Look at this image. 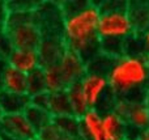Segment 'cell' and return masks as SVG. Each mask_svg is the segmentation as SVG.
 <instances>
[{
	"label": "cell",
	"mask_w": 149,
	"mask_h": 140,
	"mask_svg": "<svg viewBox=\"0 0 149 140\" xmlns=\"http://www.w3.org/2000/svg\"><path fill=\"white\" fill-rule=\"evenodd\" d=\"M74 5L72 8L70 3H60L64 15L63 41L65 49L79 54L88 63L101 54L97 34L101 10L97 3L92 1H74Z\"/></svg>",
	"instance_id": "6da1fadb"
},
{
	"label": "cell",
	"mask_w": 149,
	"mask_h": 140,
	"mask_svg": "<svg viewBox=\"0 0 149 140\" xmlns=\"http://www.w3.org/2000/svg\"><path fill=\"white\" fill-rule=\"evenodd\" d=\"M106 77L116 98L144 102L149 92V58L127 54L115 58Z\"/></svg>",
	"instance_id": "7a4b0ae2"
},
{
	"label": "cell",
	"mask_w": 149,
	"mask_h": 140,
	"mask_svg": "<svg viewBox=\"0 0 149 140\" xmlns=\"http://www.w3.org/2000/svg\"><path fill=\"white\" fill-rule=\"evenodd\" d=\"M100 3L101 15L98 20L97 34L100 41L127 42L135 36V29L127 12V1Z\"/></svg>",
	"instance_id": "3957f363"
},
{
	"label": "cell",
	"mask_w": 149,
	"mask_h": 140,
	"mask_svg": "<svg viewBox=\"0 0 149 140\" xmlns=\"http://www.w3.org/2000/svg\"><path fill=\"white\" fill-rule=\"evenodd\" d=\"M5 33L15 49L37 50L43 38L34 12H9Z\"/></svg>",
	"instance_id": "277c9868"
},
{
	"label": "cell",
	"mask_w": 149,
	"mask_h": 140,
	"mask_svg": "<svg viewBox=\"0 0 149 140\" xmlns=\"http://www.w3.org/2000/svg\"><path fill=\"white\" fill-rule=\"evenodd\" d=\"M90 109L97 110L100 114L110 111L116 97L110 89L107 77L100 73L86 72L79 83Z\"/></svg>",
	"instance_id": "5b68a950"
},
{
	"label": "cell",
	"mask_w": 149,
	"mask_h": 140,
	"mask_svg": "<svg viewBox=\"0 0 149 140\" xmlns=\"http://www.w3.org/2000/svg\"><path fill=\"white\" fill-rule=\"evenodd\" d=\"M56 67L67 88L74 85V84H79L80 80L88 72L86 62L79 54L68 49H65V51L60 56L59 62L56 63Z\"/></svg>",
	"instance_id": "8992f818"
},
{
	"label": "cell",
	"mask_w": 149,
	"mask_h": 140,
	"mask_svg": "<svg viewBox=\"0 0 149 140\" xmlns=\"http://www.w3.org/2000/svg\"><path fill=\"white\" fill-rule=\"evenodd\" d=\"M0 132L21 140H33L37 138V132L24 114L3 115L0 120Z\"/></svg>",
	"instance_id": "52a82bcc"
},
{
	"label": "cell",
	"mask_w": 149,
	"mask_h": 140,
	"mask_svg": "<svg viewBox=\"0 0 149 140\" xmlns=\"http://www.w3.org/2000/svg\"><path fill=\"white\" fill-rule=\"evenodd\" d=\"M130 135L140 136L149 130V107L144 102H131L124 117Z\"/></svg>",
	"instance_id": "ba28073f"
},
{
	"label": "cell",
	"mask_w": 149,
	"mask_h": 140,
	"mask_svg": "<svg viewBox=\"0 0 149 140\" xmlns=\"http://www.w3.org/2000/svg\"><path fill=\"white\" fill-rule=\"evenodd\" d=\"M41 60V67L55 65L65 51L63 37H43L39 47L37 49Z\"/></svg>",
	"instance_id": "9c48e42d"
},
{
	"label": "cell",
	"mask_w": 149,
	"mask_h": 140,
	"mask_svg": "<svg viewBox=\"0 0 149 140\" xmlns=\"http://www.w3.org/2000/svg\"><path fill=\"white\" fill-rule=\"evenodd\" d=\"M8 63L12 68L17 70L24 75H29L30 72L38 70L41 67V60L37 50L28 49H15L8 58Z\"/></svg>",
	"instance_id": "30bf717a"
},
{
	"label": "cell",
	"mask_w": 149,
	"mask_h": 140,
	"mask_svg": "<svg viewBox=\"0 0 149 140\" xmlns=\"http://www.w3.org/2000/svg\"><path fill=\"white\" fill-rule=\"evenodd\" d=\"M101 128L105 140H124L130 135L124 119L116 115L113 110L101 114Z\"/></svg>",
	"instance_id": "8fae6325"
},
{
	"label": "cell",
	"mask_w": 149,
	"mask_h": 140,
	"mask_svg": "<svg viewBox=\"0 0 149 140\" xmlns=\"http://www.w3.org/2000/svg\"><path fill=\"white\" fill-rule=\"evenodd\" d=\"M79 120L80 140H105L101 128V114L97 110H88Z\"/></svg>",
	"instance_id": "7c38bea8"
},
{
	"label": "cell",
	"mask_w": 149,
	"mask_h": 140,
	"mask_svg": "<svg viewBox=\"0 0 149 140\" xmlns=\"http://www.w3.org/2000/svg\"><path fill=\"white\" fill-rule=\"evenodd\" d=\"M30 106V97L26 93H10L0 91V109L3 114H24Z\"/></svg>",
	"instance_id": "4fadbf2b"
},
{
	"label": "cell",
	"mask_w": 149,
	"mask_h": 140,
	"mask_svg": "<svg viewBox=\"0 0 149 140\" xmlns=\"http://www.w3.org/2000/svg\"><path fill=\"white\" fill-rule=\"evenodd\" d=\"M127 12L136 33L149 29V1L127 3Z\"/></svg>",
	"instance_id": "5bb4252c"
},
{
	"label": "cell",
	"mask_w": 149,
	"mask_h": 140,
	"mask_svg": "<svg viewBox=\"0 0 149 140\" xmlns=\"http://www.w3.org/2000/svg\"><path fill=\"white\" fill-rule=\"evenodd\" d=\"M0 91L10 93H26V75L9 65L0 79Z\"/></svg>",
	"instance_id": "9a60e30c"
},
{
	"label": "cell",
	"mask_w": 149,
	"mask_h": 140,
	"mask_svg": "<svg viewBox=\"0 0 149 140\" xmlns=\"http://www.w3.org/2000/svg\"><path fill=\"white\" fill-rule=\"evenodd\" d=\"M67 97H68V104H70V110H71V115L76 118H81L88 110H90L89 105L86 102L84 93H82L81 88L79 84L67 88Z\"/></svg>",
	"instance_id": "2e32d148"
},
{
	"label": "cell",
	"mask_w": 149,
	"mask_h": 140,
	"mask_svg": "<svg viewBox=\"0 0 149 140\" xmlns=\"http://www.w3.org/2000/svg\"><path fill=\"white\" fill-rule=\"evenodd\" d=\"M47 111L51 114L52 118L62 117V115H71L67 92L62 91V92H55V93H49Z\"/></svg>",
	"instance_id": "e0dca14e"
},
{
	"label": "cell",
	"mask_w": 149,
	"mask_h": 140,
	"mask_svg": "<svg viewBox=\"0 0 149 140\" xmlns=\"http://www.w3.org/2000/svg\"><path fill=\"white\" fill-rule=\"evenodd\" d=\"M52 123L65 138L80 139V120L73 115H62L52 118Z\"/></svg>",
	"instance_id": "ac0fdd59"
},
{
	"label": "cell",
	"mask_w": 149,
	"mask_h": 140,
	"mask_svg": "<svg viewBox=\"0 0 149 140\" xmlns=\"http://www.w3.org/2000/svg\"><path fill=\"white\" fill-rule=\"evenodd\" d=\"M24 115H25V118L28 119V122L30 123V126L34 128V131L37 134L52 122V117L49 111H46L43 109H39L37 106H33V105H30L25 110Z\"/></svg>",
	"instance_id": "d6986e66"
},
{
	"label": "cell",
	"mask_w": 149,
	"mask_h": 140,
	"mask_svg": "<svg viewBox=\"0 0 149 140\" xmlns=\"http://www.w3.org/2000/svg\"><path fill=\"white\" fill-rule=\"evenodd\" d=\"M42 72H43V81H45L46 92L55 93V92L67 91V86H65L64 81H63L62 75H60L56 64L42 68Z\"/></svg>",
	"instance_id": "ffe728a7"
},
{
	"label": "cell",
	"mask_w": 149,
	"mask_h": 140,
	"mask_svg": "<svg viewBox=\"0 0 149 140\" xmlns=\"http://www.w3.org/2000/svg\"><path fill=\"white\" fill-rule=\"evenodd\" d=\"M43 92H46L43 72H42V68H38V70L30 72L29 75H26V94L29 97H33L39 93H43Z\"/></svg>",
	"instance_id": "44dd1931"
},
{
	"label": "cell",
	"mask_w": 149,
	"mask_h": 140,
	"mask_svg": "<svg viewBox=\"0 0 149 140\" xmlns=\"http://www.w3.org/2000/svg\"><path fill=\"white\" fill-rule=\"evenodd\" d=\"M113 58H109L103 54H98L97 56H94L92 60L86 63L88 72L93 73H100V75H105L109 72L111 64H113Z\"/></svg>",
	"instance_id": "7402d4cb"
},
{
	"label": "cell",
	"mask_w": 149,
	"mask_h": 140,
	"mask_svg": "<svg viewBox=\"0 0 149 140\" xmlns=\"http://www.w3.org/2000/svg\"><path fill=\"white\" fill-rule=\"evenodd\" d=\"M37 138L39 140H62L64 136H63L62 132L56 128V126L51 122L49 126L42 128V130L37 134Z\"/></svg>",
	"instance_id": "603a6c76"
},
{
	"label": "cell",
	"mask_w": 149,
	"mask_h": 140,
	"mask_svg": "<svg viewBox=\"0 0 149 140\" xmlns=\"http://www.w3.org/2000/svg\"><path fill=\"white\" fill-rule=\"evenodd\" d=\"M13 50H15V47H13L10 38L5 31H1L0 33V59L8 60Z\"/></svg>",
	"instance_id": "cb8c5ba5"
},
{
	"label": "cell",
	"mask_w": 149,
	"mask_h": 140,
	"mask_svg": "<svg viewBox=\"0 0 149 140\" xmlns=\"http://www.w3.org/2000/svg\"><path fill=\"white\" fill-rule=\"evenodd\" d=\"M8 8L5 1H0V33L5 31V26H7V21H8Z\"/></svg>",
	"instance_id": "d4e9b609"
},
{
	"label": "cell",
	"mask_w": 149,
	"mask_h": 140,
	"mask_svg": "<svg viewBox=\"0 0 149 140\" xmlns=\"http://www.w3.org/2000/svg\"><path fill=\"white\" fill-rule=\"evenodd\" d=\"M141 34V39H143V43H144V47H145V51H147V55L149 58V29H147L145 31H143Z\"/></svg>",
	"instance_id": "484cf974"
},
{
	"label": "cell",
	"mask_w": 149,
	"mask_h": 140,
	"mask_svg": "<svg viewBox=\"0 0 149 140\" xmlns=\"http://www.w3.org/2000/svg\"><path fill=\"white\" fill-rule=\"evenodd\" d=\"M9 67V63H8V60H4V59H0V79H1V76L4 75L5 70Z\"/></svg>",
	"instance_id": "4316f807"
},
{
	"label": "cell",
	"mask_w": 149,
	"mask_h": 140,
	"mask_svg": "<svg viewBox=\"0 0 149 140\" xmlns=\"http://www.w3.org/2000/svg\"><path fill=\"white\" fill-rule=\"evenodd\" d=\"M0 140H21V139H17V138H15V136L5 135V134H1V132H0Z\"/></svg>",
	"instance_id": "83f0119b"
},
{
	"label": "cell",
	"mask_w": 149,
	"mask_h": 140,
	"mask_svg": "<svg viewBox=\"0 0 149 140\" xmlns=\"http://www.w3.org/2000/svg\"><path fill=\"white\" fill-rule=\"evenodd\" d=\"M139 138H140V140H149V130L145 131L144 134H141Z\"/></svg>",
	"instance_id": "f1b7e54d"
},
{
	"label": "cell",
	"mask_w": 149,
	"mask_h": 140,
	"mask_svg": "<svg viewBox=\"0 0 149 140\" xmlns=\"http://www.w3.org/2000/svg\"><path fill=\"white\" fill-rule=\"evenodd\" d=\"M124 140H140L139 136H135V135H128Z\"/></svg>",
	"instance_id": "f546056e"
},
{
	"label": "cell",
	"mask_w": 149,
	"mask_h": 140,
	"mask_svg": "<svg viewBox=\"0 0 149 140\" xmlns=\"http://www.w3.org/2000/svg\"><path fill=\"white\" fill-rule=\"evenodd\" d=\"M145 104H147L148 107H149V92L147 93V97H145Z\"/></svg>",
	"instance_id": "4dcf8cb0"
},
{
	"label": "cell",
	"mask_w": 149,
	"mask_h": 140,
	"mask_svg": "<svg viewBox=\"0 0 149 140\" xmlns=\"http://www.w3.org/2000/svg\"><path fill=\"white\" fill-rule=\"evenodd\" d=\"M62 140H80V139H73V138H65V136H64V138H63Z\"/></svg>",
	"instance_id": "1f68e13d"
},
{
	"label": "cell",
	"mask_w": 149,
	"mask_h": 140,
	"mask_svg": "<svg viewBox=\"0 0 149 140\" xmlns=\"http://www.w3.org/2000/svg\"><path fill=\"white\" fill-rule=\"evenodd\" d=\"M3 115H4V114H3V111H1V109H0V120H1V118H3Z\"/></svg>",
	"instance_id": "d6a6232c"
},
{
	"label": "cell",
	"mask_w": 149,
	"mask_h": 140,
	"mask_svg": "<svg viewBox=\"0 0 149 140\" xmlns=\"http://www.w3.org/2000/svg\"><path fill=\"white\" fill-rule=\"evenodd\" d=\"M33 140H39V139H38V138H34V139H33Z\"/></svg>",
	"instance_id": "836d02e7"
}]
</instances>
